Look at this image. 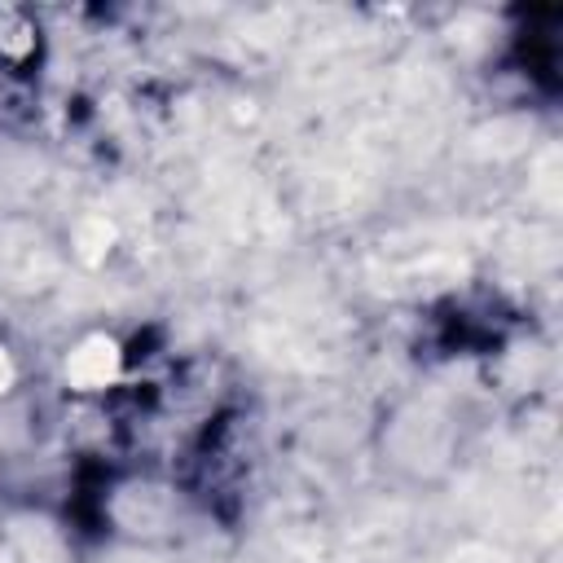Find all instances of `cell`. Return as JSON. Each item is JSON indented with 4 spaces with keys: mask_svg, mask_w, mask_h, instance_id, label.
I'll use <instances>...</instances> for the list:
<instances>
[{
    "mask_svg": "<svg viewBox=\"0 0 563 563\" xmlns=\"http://www.w3.org/2000/svg\"><path fill=\"white\" fill-rule=\"evenodd\" d=\"M10 383V362H5V353H0V388Z\"/></svg>",
    "mask_w": 563,
    "mask_h": 563,
    "instance_id": "obj_2",
    "label": "cell"
},
{
    "mask_svg": "<svg viewBox=\"0 0 563 563\" xmlns=\"http://www.w3.org/2000/svg\"><path fill=\"white\" fill-rule=\"evenodd\" d=\"M115 366H120L115 344H106V340H88V344L71 357V379H75L79 388H101L110 375H115Z\"/></svg>",
    "mask_w": 563,
    "mask_h": 563,
    "instance_id": "obj_1",
    "label": "cell"
}]
</instances>
